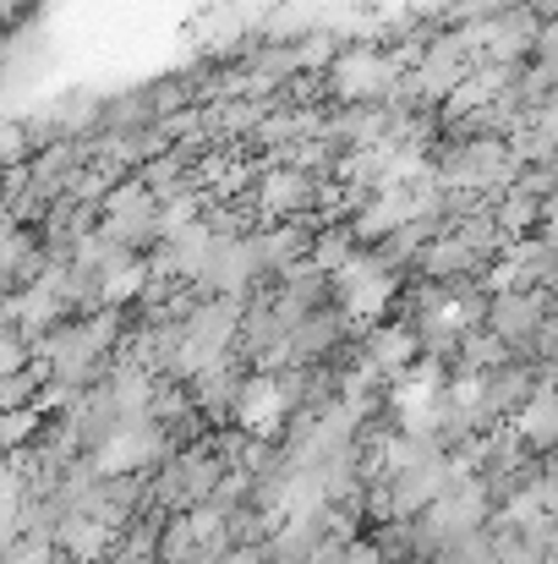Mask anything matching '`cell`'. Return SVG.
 I'll use <instances>...</instances> for the list:
<instances>
[{"mask_svg": "<svg viewBox=\"0 0 558 564\" xmlns=\"http://www.w3.org/2000/svg\"><path fill=\"white\" fill-rule=\"evenodd\" d=\"M154 230H165V203L154 197V187L138 176V182H121V187L105 197V236L116 247H132V241H149Z\"/></svg>", "mask_w": 558, "mask_h": 564, "instance_id": "3957f363", "label": "cell"}, {"mask_svg": "<svg viewBox=\"0 0 558 564\" xmlns=\"http://www.w3.org/2000/svg\"><path fill=\"white\" fill-rule=\"evenodd\" d=\"M543 208H548V203H543L537 192L510 187V192H504V203H499V225H510V230H521V225H532V219H537Z\"/></svg>", "mask_w": 558, "mask_h": 564, "instance_id": "8992f818", "label": "cell"}, {"mask_svg": "<svg viewBox=\"0 0 558 564\" xmlns=\"http://www.w3.org/2000/svg\"><path fill=\"white\" fill-rule=\"evenodd\" d=\"M499 324H504L510 335H521V329H532V302H521V296H510V302H499Z\"/></svg>", "mask_w": 558, "mask_h": 564, "instance_id": "52a82bcc", "label": "cell"}, {"mask_svg": "<svg viewBox=\"0 0 558 564\" xmlns=\"http://www.w3.org/2000/svg\"><path fill=\"white\" fill-rule=\"evenodd\" d=\"M318 187H324V176H307V171H296V165H269L263 176H258V208L263 214H302V208H313L318 203Z\"/></svg>", "mask_w": 558, "mask_h": 564, "instance_id": "5b68a950", "label": "cell"}, {"mask_svg": "<svg viewBox=\"0 0 558 564\" xmlns=\"http://www.w3.org/2000/svg\"><path fill=\"white\" fill-rule=\"evenodd\" d=\"M411 61L389 44H346V55L324 72L329 105H394L405 94Z\"/></svg>", "mask_w": 558, "mask_h": 564, "instance_id": "6da1fadb", "label": "cell"}, {"mask_svg": "<svg viewBox=\"0 0 558 564\" xmlns=\"http://www.w3.org/2000/svg\"><path fill=\"white\" fill-rule=\"evenodd\" d=\"M543 33H548V22H543L537 6H526V11H504V17L488 22V50H482V61H499V66H532L537 50H543Z\"/></svg>", "mask_w": 558, "mask_h": 564, "instance_id": "277c9868", "label": "cell"}, {"mask_svg": "<svg viewBox=\"0 0 558 564\" xmlns=\"http://www.w3.org/2000/svg\"><path fill=\"white\" fill-rule=\"evenodd\" d=\"M433 176L449 192H510L521 176V160L510 149V138H444V149L433 154Z\"/></svg>", "mask_w": 558, "mask_h": 564, "instance_id": "7a4b0ae2", "label": "cell"}]
</instances>
